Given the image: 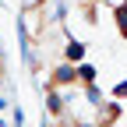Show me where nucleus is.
<instances>
[{
  "mask_svg": "<svg viewBox=\"0 0 127 127\" xmlns=\"http://www.w3.org/2000/svg\"><path fill=\"white\" fill-rule=\"evenodd\" d=\"M92 74H95L92 67H81V71H78V78H81V81H92Z\"/></svg>",
  "mask_w": 127,
  "mask_h": 127,
  "instance_id": "obj_3",
  "label": "nucleus"
},
{
  "mask_svg": "<svg viewBox=\"0 0 127 127\" xmlns=\"http://www.w3.org/2000/svg\"><path fill=\"white\" fill-rule=\"evenodd\" d=\"M117 95H127V85H120V88H117Z\"/></svg>",
  "mask_w": 127,
  "mask_h": 127,
  "instance_id": "obj_4",
  "label": "nucleus"
},
{
  "mask_svg": "<svg viewBox=\"0 0 127 127\" xmlns=\"http://www.w3.org/2000/svg\"><path fill=\"white\" fill-rule=\"evenodd\" d=\"M53 78H57V85H71V81H74V71L64 64V67H57V74H53Z\"/></svg>",
  "mask_w": 127,
  "mask_h": 127,
  "instance_id": "obj_1",
  "label": "nucleus"
},
{
  "mask_svg": "<svg viewBox=\"0 0 127 127\" xmlns=\"http://www.w3.org/2000/svg\"><path fill=\"white\" fill-rule=\"evenodd\" d=\"M81 57H85V46L81 42H71L67 46V60H81Z\"/></svg>",
  "mask_w": 127,
  "mask_h": 127,
  "instance_id": "obj_2",
  "label": "nucleus"
}]
</instances>
